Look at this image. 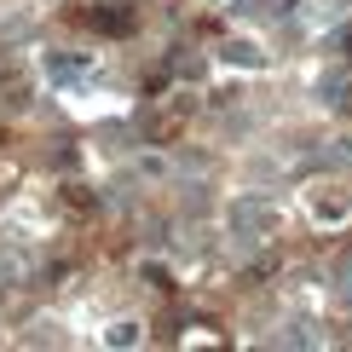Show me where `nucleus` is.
Wrapping results in <instances>:
<instances>
[{
	"label": "nucleus",
	"instance_id": "obj_1",
	"mask_svg": "<svg viewBox=\"0 0 352 352\" xmlns=\"http://www.w3.org/2000/svg\"><path fill=\"white\" fill-rule=\"evenodd\" d=\"M272 219H277V214H272L266 197H231V202H226V226L237 231V237H266Z\"/></svg>",
	"mask_w": 352,
	"mask_h": 352
},
{
	"label": "nucleus",
	"instance_id": "obj_2",
	"mask_svg": "<svg viewBox=\"0 0 352 352\" xmlns=\"http://www.w3.org/2000/svg\"><path fill=\"white\" fill-rule=\"evenodd\" d=\"M312 162H318V168H352V139H329Z\"/></svg>",
	"mask_w": 352,
	"mask_h": 352
},
{
	"label": "nucleus",
	"instance_id": "obj_3",
	"mask_svg": "<svg viewBox=\"0 0 352 352\" xmlns=\"http://www.w3.org/2000/svg\"><path fill=\"white\" fill-rule=\"evenodd\" d=\"M104 346H139V324H110L104 329Z\"/></svg>",
	"mask_w": 352,
	"mask_h": 352
},
{
	"label": "nucleus",
	"instance_id": "obj_4",
	"mask_svg": "<svg viewBox=\"0 0 352 352\" xmlns=\"http://www.w3.org/2000/svg\"><path fill=\"white\" fill-rule=\"evenodd\" d=\"M219 52H226L231 64H260V52L248 47V41H231V47H219Z\"/></svg>",
	"mask_w": 352,
	"mask_h": 352
},
{
	"label": "nucleus",
	"instance_id": "obj_5",
	"mask_svg": "<svg viewBox=\"0 0 352 352\" xmlns=\"http://www.w3.org/2000/svg\"><path fill=\"white\" fill-rule=\"evenodd\" d=\"M29 23H35V18H12V23H0V47H12V41H23V35H29Z\"/></svg>",
	"mask_w": 352,
	"mask_h": 352
}]
</instances>
